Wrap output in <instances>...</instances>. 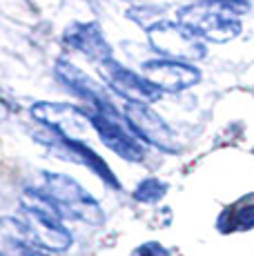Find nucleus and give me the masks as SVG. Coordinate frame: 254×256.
Returning a JSON list of instances; mask_svg holds the SVG:
<instances>
[{
  "instance_id": "obj_16",
  "label": "nucleus",
  "mask_w": 254,
  "mask_h": 256,
  "mask_svg": "<svg viewBox=\"0 0 254 256\" xmlns=\"http://www.w3.org/2000/svg\"><path fill=\"white\" fill-rule=\"evenodd\" d=\"M208 4H214V7L218 9H226L230 14H246L248 9H250V2L248 0H205Z\"/></svg>"
},
{
  "instance_id": "obj_12",
  "label": "nucleus",
  "mask_w": 254,
  "mask_h": 256,
  "mask_svg": "<svg viewBox=\"0 0 254 256\" xmlns=\"http://www.w3.org/2000/svg\"><path fill=\"white\" fill-rule=\"evenodd\" d=\"M65 45H70L76 52H82L85 56L94 58V60H107L112 58V49L107 45V40L102 38L100 27L96 22H76L72 27H67V32L62 34Z\"/></svg>"
},
{
  "instance_id": "obj_13",
  "label": "nucleus",
  "mask_w": 254,
  "mask_h": 256,
  "mask_svg": "<svg viewBox=\"0 0 254 256\" xmlns=\"http://www.w3.org/2000/svg\"><path fill=\"white\" fill-rule=\"evenodd\" d=\"M60 142L67 147V152H72L74 156H78V160H82L85 165H90L92 170H94L102 180H107L110 185L118 187V180L114 178V174H112V170L107 167V163L100 158L98 154H96L94 150H90V147H87L85 142H78V140H62V138H60Z\"/></svg>"
},
{
  "instance_id": "obj_14",
  "label": "nucleus",
  "mask_w": 254,
  "mask_h": 256,
  "mask_svg": "<svg viewBox=\"0 0 254 256\" xmlns=\"http://www.w3.org/2000/svg\"><path fill=\"white\" fill-rule=\"evenodd\" d=\"M168 192V185L158 178H145L143 183L134 190V198L140 200V203H156L160 200Z\"/></svg>"
},
{
  "instance_id": "obj_9",
  "label": "nucleus",
  "mask_w": 254,
  "mask_h": 256,
  "mask_svg": "<svg viewBox=\"0 0 254 256\" xmlns=\"http://www.w3.org/2000/svg\"><path fill=\"white\" fill-rule=\"evenodd\" d=\"M125 116L130 127L134 130V134L138 138L152 142L154 147L163 152H176L174 145V134L170 132V127L154 114L150 107L145 105H127L125 107Z\"/></svg>"
},
{
  "instance_id": "obj_1",
  "label": "nucleus",
  "mask_w": 254,
  "mask_h": 256,
  "mask_svg": "<svg viewBox=\"0 0 254 256\" xmlns=\"http://www.w3.org/2000/svg\"><path fill=\"white\" fill-rule=\"evenodd\" d=\"M20 208L27 216L22 223L27 225L29 234L40 250L62 252L72 245V234L62 228L60 212L42 192L27 190L20 198Z\"/></svg>"
},
{
  "instance_id": "obj_4",
  "label": "nucleus",
  "mask_w": 254,
  "mask_h": 256,
  "mask_svg": "<svg viewBox=\"0 0 254 256\" xmlns=\"http://www.w3.org/2000/svg\"><path fill=\"white\" fill-rule=\"evenodd\" d=\"M148 38L152 42V47L168 60L188 62L205 56L201 40L192 32H188L183 24L160 20L148 29Z\"/></svg>"
},
{
  "instance_id": "obj_5",
  "label": "nucleus",
  "mask_w": 254,
  "mask_h": 256,
  "mask_svg": "<svg viewBox=\"0 0 254 256\" xmlns=\"http://www.w3.org/2000/svg\"><path fill=\"white\" fill-rule=\"evenodd\" d=\"M100 72L105 76V80L110 82V87L114 90L118 96L127 98L132 105H145L150 102H156L160 98V92L156 85L148 80L140 74H134L132 70L123 67L120 62H116L114 58H107V60L100 62Z\"/></svg>"
},
{
  "instance_id": "obj_15",
  "label": "nucleus",
  "mask_w": 254,
  "mask_h": 256,
  "mask_svg": "<svg viewBox=\"0 0 254 256\" xmlns=\"http://www.w3.org/2000/svg\"><path fill=\"white\" fill-rule=\"evenodd\" d=\"M232 228H236V230H250V228H254V205H241V208L236 210Z\"/></svg>"
},
{
  "instance_id": "obj_10",
  "label": "nucleus",
  "mask_w": 254,
  "mask_h": 256,
  "mask_svg": "<svg viewBox=\"0 0 254 256\" xmlns=\"http://www.w3.org/2000/svg\"><path fill=\"white\" fill-rule=\"evenodd\" d=\"M56 76H58V80L65 82L76 96H80L82 100L92 102L96 112L112 107V100L105 96V92H102V87L98 85V82H96L94 78L87 76L85 72H80L78 67H74L72 62L58 60L56 62Z\"/></svg>"
},
{
  "instance_id": "obj_3",
  "label": "nucleus",
  "mask_w": 254,
  "mask_h": 256,
  "mask_svg": "<svg viewBox=\"0 0 254 256\" xmlns=\"http://www.w3.org/2000/svg\"><path fill=\"white\" fill-rule=\"evenodd\" d=\"M178 24H183L196 38H205L212 42H228L241 34L238 18L214 4H190L180 9Z\"/></svg>"
},
{
  "instance_id": "obj_11",
  "label": "nucleus",
  "mask_w": 254,
  "mask_h": 256,
  "mask_svg": "<svg viewBox=\"0 0 254 256\" xmlns=\"http://www.w3.org/2000/svg\"><path fill=\"white\" fill-rule=\"evenodd\" d=\"M0 256H50L36 245L20 218H0Z\"/></svg>"
},
{
  "instance_id": "obj_7",
  "label": "nucleus",
  "mask_w": 254,
  "mask_h": 256,
  "mask_svg": "<svg viewBox=\"0 0 254 256\" xmlns=\"http://www.w3.org/2000/svg\"><path fill=\"white\" fill-rule=\"evenodd\" d=\"M32 116L52 127L62 140L82 142L87 127H90V114L80 112L78 107L62 105V102H36L32 107Z\"/></svg>"
},
{
  "instance_id": "obj_6",
  "label": "nucleus",
  "mask_w": 254,
  "mask_h": 256,
  "mask_svg": "<svg viewBox=\"0 0 254 256\" xmlns=\"http://www.w3.org/2000/svg\"><path fill=\"white\" fill-rule=\"evenodd\" d=\"M90 125L96 130V134L100 136V140L110 147L114 154H118L125 160H143V147L140 142L120 125L118 112L116 107H107L100 112H92L90 114Z\"/></svg>"
},
{
  "instance_id": "obj_2",
  "label": "nucleus",
  "mask_w": 254,
  "mask_h": 256,
  "mask_svg": "<svg viewBox=\"0 0 254 256\" xmlns=\"http://www.w3.org/2000/svg\"><path fill=\"white\" fill-rule=\"evenodd\" d=\"M42 194L56 205L60 216L74 220H85L90 225L102 223V210L100 205L92 198L74 178L65 174H54V172H45L42 176Z\"/></svg>"
},
{
  "instance_id": "obj_8",
  "label": "nucleus",
  "mask_w": 254,
  "mask_h": 256,
  "mask_svg": "<svg viewBox=\"0 0 254 256\" xmlns=\"http://www.w3.org/2000/svg\"><path fill=\"white\" fill-rule=\"evenodd\" d=\"M145 78L152 85H156L160 92H183L188 87L196 85L201 80V72L196 67L188 65V62L168 60V58H158V60H148L143 65Z\"/></svg>"
}]
</instances>
